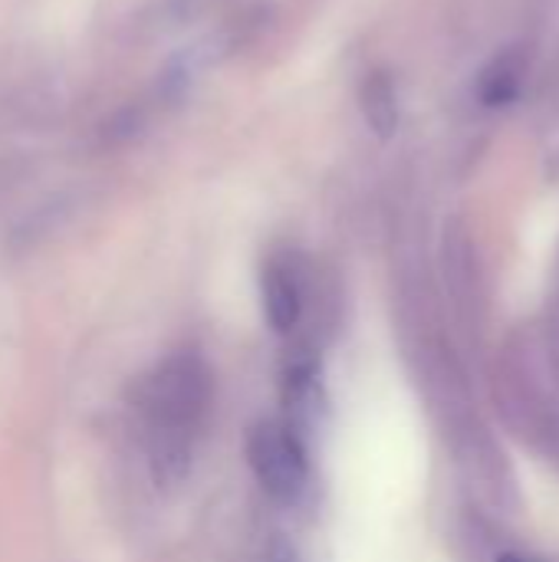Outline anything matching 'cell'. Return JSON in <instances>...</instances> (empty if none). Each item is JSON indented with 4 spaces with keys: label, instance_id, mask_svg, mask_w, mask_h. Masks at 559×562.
I'll return each instance as SVG.
<instances>
[{
    "label": "cell",
    "instance_id": "obj_1",
    "mask_svg": "<svg viewBox=\"0 0 559 562\" xmlns=\"http://www.w3.org/2000/svg\"><path fill=\"white\" fill-rule=\"evenodd\" d=\"M211 408V369L198 352H171L135 389L148 471L158 487L188 477Z\"/></svg>",
    "mask_w": 559,
    "mask_h": 562
},
{
    "label": "cell",
    "instance_id": "obj_2",
    "mask_svg": "<svg viewBox=\"0 0 559 562\" xmlns=\"http://www.w3.org/2000/svg\"><path fill=\"white\" fill-rule=\"evenodd\" d=\"M247 464L277 504H293L310 477L303 438L290 422H257L247 435Z\"/></svg>",
    "mask_w": 559,
    "mask_h": 562
},
{
    "label": "cell",
    "instance_id": "obj_3",
    "mask_svg": "<svg viewBox=\"0 0 559 562\" xmlns=\"http://www.w3.org/2000/svg\"><path fill=\"white\" fill-rule=\"evenodd\" d=\"M260 296H264V316L277 336H293L306 316V270L297 257L277 254L264 263L260 277Z\"/></svg>",
    "mask_w": 559,
    "mask_h": 562
},
{
    "label": "cell",
    "instance_id": "obj_4",
    "mask_svg": "<svg viewBox=\"0 0 559 562\" xmlns=\"http://www.w3.org/2000/svg\"><path fill=\"white\" fill-rule=\"evenodd\" d=\"M524 76H527V53L521 46H507L501 49L478 76V95L484 105L491 109H504L511 105L521 89H524Z\"/></svg>",
    "mask_w": 559,
    "mask_h": 562
},
{
    "label": "cell",
    "instance_id": "obj_5",
    "mask_svg": "<svg viewBox=\"0 0 559 562\" xmlns=\"http://www.w3.org/2000/svg\"><path fill=\"white\" fill-rule=\"evenodd\" d=\"M359 105H362V115H366L369 128L379 138L395 135V128H399V95H395V82H392L389 72L376 69V72H369L362 79Z\"/></svg>",
    "mask_w": 559,
    "mask_h": 562
},
{
    "label": "cell",
    "instance_id": "obj_6",
    "mask_svg": "<svg viewBox=\"0 0 559 562\" xmlns=\"http://www.w3.org/2000/svg\"><path fill=\"white\" fill-rule=\"evenodd\" d=\"M494 562H544V560H537V557H530V553H521V550H497V553H494Z\"/></svg>",
    "mask_w": 559,
    "mask_h": 562
}]
</instances>
